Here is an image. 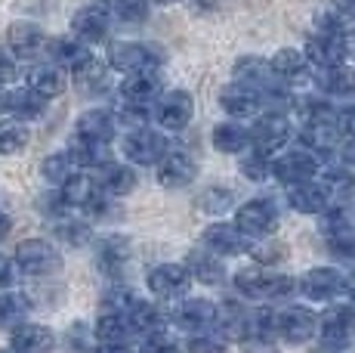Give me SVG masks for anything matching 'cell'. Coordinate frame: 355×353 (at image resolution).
I'll list each match as a JSON object with an SVG mask.
<instances>
[{
	"instance_id": "14",
	"label": "cell",
	"mask_w": 355,
	"mask_h": 353,
	"mask_svg": "<svg viewBox=\"0 0 355 353\" xmlns=\"http://www.w3.org/2000/svg\"><path fill=\"white\" fill-rule=\"evenodd\" d=\"M155 176L164 189H182L189 183H195L198 176V161L182 149H167L161 155V161L155 165Z\"/></svg>"
},
{
	"instance_id": "16",
	"label": "cell",
	"mask_w": 355,
	"mask_h": 353,
	"mask_svg": "<svg viewBox=\"0 0 355 353\" xmlns=\"http://www.w3.org/2000/svg\"><path fill=\"white\" fill-rule=\"evenodd\" d=\"M173 322L180 325V331L186 335H198V331H210L216 322H220V307L207 297H189L176 307Z\"/></svg>"
},
{
	"instance_id": "4",
	"label": "cell",
	"mask_w": 355,
	"mask_h": 353,
	"mask_svg": "<svg viewBox=\"0 0 355 353\" xmlns=\"http://www.w3.org/2000/svg\"><path fill=\"white\" fill-rule=\"evenodd\" d=\"M170 149L167 133L155 131V127H133V131L124 133L121 140V152H124L127 165L133 167H148V165H158L161 155Z\"/></svg>"
},
{
	"instance_id": "38",
	"label": "cell",
	"mask_w": 355,
	"mask_h": 353,
	"mask_svg": "<svg viewBox=\"0 0 355 353\" xmlns=\"http://www.w3.org/2000/svg\"><path fill=\"white\" fill-rule=\"evenodd\" d=\"M105 10L108 16L124 25H142L152 16V3L148 0H105Z\"/></svg>"
},
{
	"instance_id": "57",
	"label": "cell",
	"mask_w": 355,
	"mask_h": 353,
	"mask_svg": "<svg viewBox=\"0 0 355 353\" xmlns=\"http://www.w3.org/2000/svg\"><path fill=\"white\" fill-rule=\"evenodd\" d=\"M0 353H10V350H0Z\"/></svg>"
},
{
	"instance_id": "28",
	"label": "cell",
	"mask_w": 355,
	"mask_h": 353,
	"mask_svg": "<svg viewBox=\"0 0 355 353\" xmlns=\"http://www.w3.org/2000/svg\"><path fill=\"white\" fill-rule=\"evenodd\" d=\"M315 87L324 93L327 99H343L355 90V69L349 63L327 65V69H315Z\"/></svg>"
},
{
	"instance_id": "20",
	"label": "cell",
	"mask_w": 355,
	"mask_h": 353,
	"mask_svg": "<svg viewBox=\"0 0 355 353\" xmlns=\"http://www.w3.org/2000/svg\"><path fill=\"white\" fill-rule=\"evenodd\" d=\"M93 180H96V186L108 195V199H121V195H130L136 189L139 174H136V167L127 165V161L108 158L102 167H96V176H93Z\"/></svg>"
},
{
	"instance_id": "50",
	"label": "cell",
	"mask_w": 355,
	"mask_h": 353,
	"mask_svg": "<svg viewBox=\"0 0 355 353\" xmlns=\"http://www.w3.org/2000/svg\"><path fill=\"white\" fill-rule=\"evenodd\" d=\"M16 263H12V257H6V254H0V291H6L12 282H16Z\"/></svg>"
},
{
	"instance_id": "46",
	"label": "cell",
	"mask_w": 355,
	"mask_h": 353,
	"mask_svg": "<svg viewBox=\"0 0 355 353\" xmlns=\"http://www.w3.org/2000/svg\"><path fill=\"white\" fill-rule=\"evenodd\" d=\"M136 301H139V295H136L130 285H112V288L105 291V297H102V313H124L127 316Z\"/></svg>"
},
{
	"instance_id": "30",
	"label": "cell",
	"mask_w": 355,
	"mask_h": 353,
	"mask_svg": "<svg viewBox=\"0 0 355 353\" xmlns=\"http://www.w3.org/2000/svg\"><path fill=\"white\" fill-rule=\"evenodd\" d=\"M210 142H214L216 152L223 155H241L250 149V127H244L241 121H220L210 131Z\"/></svg>"
},
{
	"instance_id": "56",
	"label": "cell",
	"mask_w": 355,
	"mask_h": 353,
	"mask_svg": "<svg viewBox=\"0 0 355 353\" xmlns=\"http://www.w3.org/2000/svg\"><path fill=\"white\" fill-rule=\"evenodd\" d=\"M148 3H161L164 6V3H173V0H148Z\"/></svg>"
},
{
	"instance_id": "53",
	"label": "cell",
	"mask_w": 355,
	"mask_h": 353,
	"mask_svg": "<svg viewBox=\"0 0 355 353\" xmlns=\"http://www.w3.org/2000/svg\"><path fill=\"white\" fill-rule=\"evenodd\" d=\"M343 50L346 59H355V28H343Z\"/></svg>"
},
{
	"instance_id": "42",
	"label": "cell",
	"mask_w": 355,
	"mask_h": 353,
	"mask_svg": "<svg viewBox=\"0 0 355 353\" xmlns=\"http://www.w3.org/2000/svg\"><path fill=\"white\" fill-rule=\"evenodd\" d=\"M28 124L16 118H0V155H16L28 146Z\"/></svg>"
},
{
	"instance_id": "21",
	"label": "cell",
	"mask_w": 355,
	"mask_h": 353,
	"mask_svg": "<svg viewBox=\"0 0 355 353\" xmlns=\"http://www.w3.org/2000/svg\"><path fill=\"white\" fill-rule=\"evenodd\" d=\"M25 87L31 93H37L40 99H56V97H62L68 87V72L53 63H34L25 72Z\"/></svg>"
},
{
	"instance_id": "10",
	"label": "cell",
	"mask_w": 355,
	"mask_h": 353,
	"mask_svg": "<svg viewBox=\"0 0 355 353\" xmlns=\"http://www.w3.org/2000/svg\"><path fill=\"white\" fill-rule=\"evenodd\" d=\"M108 65L121 74L142 72V69H161V53L139 40H114L108 47Z\"/></svg>"
},
{
	"instance_id": "49",
	"label": "cell",
	"mask_w": 355,
	"mask_h": 353,
	"mask_svg": "<svg viewBox=\"0 0 355 353\" xmlns=\"http://www.w3.org/2000/svg\"><path fill=\"white\" fill-rule=\"evenodd\" d=\"M16 78H19V59L6 47H0V87L12 84Z\"/></svg>"
},
{
	"instance_id": "1",
	"label": "cell",
	"mask_w": 355,
	"mask_h": 353,
	"mask_svg": "<svg viewBox=\"0 0 355 353\" xmlns=\"http://www.w3.org/2000/svg\"><path fill=\"white\" fill-rule=\"evenodd\" d=\"M235 291L250 301H278L297 291V279L272 267H248L235 276Z\"/></svg>"
},
{
	"instance_id": "44",
	"label": "cell",
	"mask_w": 355,
	"mask_h": 353,
	"mask_svg": "<svg viewBox=\"0 0 355 353\" xmlns=\"http://www.w3.org/2000/svg\"><path fill=\"white\" fill-rule=\"evenodd\" d=\"M198 208L210 217H220V214H226L235 208V195H232L226 186H210L198 195Z\"/></svg>"
},
{
	"instance_id": "25",
	"label": "cell",
	"mask_w": 355,
	"mask_h": 353,
	"mask_svg": "<svg viewBox=\"0 0 355 353\" xmlns=\"http://www.w3.org/2000/svg\"><path fill=\"white\" fill-rule=\"evenodd\" d=\"M220 108L232 121H241L263 108V97H259L254 87H244V84H238V81H232V84H226L220 90Z\"/></svg>"
},
{
	"instance_id": "23",
	"label": "cell",
	"mask_w": 355,
	"mask_h": 353,
	"mask_svg": "<svg viewBox=\"0 0 355 353\" xmlns=\"http://www.w3.org/2000/svg\"><path fill=\"white\" fill-rule=\"evenodd\" d=\"M114 133H118V118H114V112H108V108H87V112L74 121V137H80V140L108 146V142L114 140Z\"/></svg>"
},
{
	"instance_id": "22",
	"label": "cell",
	"mask_w": 355,
	"mask_h": 353,
	"mask_svg": "<svg viewBox=\"0 0 355 353\" xmlns=\"http://www.w3.org/2000/svg\"><path fill=\"white\" fill-rule=\"evenodd\" d=\"M56 335L40 322H19L10 329V353H53Z\"/></svg>"
},
{
	"instance_id": "18",
	"label": "cell",
	"mask_w": 355,
	"mask_h": 353,
	"mask_svg": "<svg viewBox=\"0 0 355 353\" xmlns=\"http://www.w3.org/2000/svg\"><path fill=\"white\" fill-rule=\"evenodd\" d=\"M6 50L16 59H34L46 50V31L40 28L37 22H28V19H19L6 28Z\"/></svg>"
},
{
	"instance_id": "8",
	"label": "cell",
	"mask_w": 355,
	"mask_h": 353,
	"mask_svg": "<svg viewBox=\"0 0 355 353\" xmlns=\"http://www.w3.org/2000/svg\"><path fill=\"white\" fill-rule=\"evenodd\" d=\"M293 137V124L284 112H263L250 127V149H259L266 155H275L288 149Z\"/></svg>"
},
{
	"instance_id": "33",
	"label": "cell",
	"mask_w": 355,
	"mask_h": 353,
	"mask_svg": "<svg viewBox=\"0 0 355 353\" xmlns=\"http://www.w3.org/2000/svg\"><path fill=\"white\" fill-rule=\"evenodd\" d=\"M269 69L282 84H291V81H300L306 72H309V63H306L303 50L297 47H282L269 56Z\"/></svg>"
},
{
	"instance_id": "36",
	"label": "cell",
	"mask_w": 355,
	"mask_h": 353,
	"mask_svg": "<svg viewBox=\"0 0 355 353\" xmlns=\"http://www.w3.org/2000/svg\"><path fill=\"white\" fill-rule=\"evenodd\" d=\"M68 155H71L74 167L78 171H96L108 161V146H102V142H90V140H80V137H71L65 149Z\"/></svg>"
},
{
	"instance_id": "43",
	"label": "cell",
	"mask_w": 355,
	"mask_h": 353,
	"mask_svg": "<svg viewBox=\"0 0 355 353\" xmlns=\"http://www.w3.org/2000/svg\"><path fill=\"white\" fill-rule=\"evenodd\" d=\"M136 353H186V344L176 335H170V331L155 329L139 338V350Z\"/></svg>"
},
{
	"instance_id": "9",
	"label": "cell",
	"mask_w": 355,
	"mask_h": 353,
	"mask_svg": "<svg viewBox=\"0 0 355 353\" xmlns=\"http://www.w3.org/2000/svg\"><path fill=\"white\" fill-rule=\"evenodd\" d=\"M303 56H306V63L315 65V69H327V65L346 63L343 28H331V25H322V28H315L309 38H306Z\"/></svg>"
},
{
	"instance_id": "5",
	"label": "cell",
	"mask_w": 355,
	"mask_h": 353,
	"mask_svg": "<svg viewBox=\"0 0 355 353\" xmlns=\"http://www.w3.org/2000/svg\"><path fill=\"white\" fill-rule=\"evenodd\" d=\"M12 263H16V270H22L25 276L44 279V276H53L59 270L62 254H59V248L46 239H25L16 245V251H12Z\"/></svg>"
},
{
	"instance_id": "12",
	"label": "cell",
	"mask_w": 355,
	"mask_h": 353,
	"mask_svg": "<svg viewBox=\"0 0 355 353\" xmlns=\"http://www.w3.org/2000/svg\"><path fill=\"white\" fill-rule=\"evenodd\" d=\"M108 28H112V16H108L105 3H87L71 16V38L84 47L102 44L108 38Z\"/></svg>"
},
{
	"instance_id": "52",
	"label": "cell",
	"mask_w": 355,
	"mask_h": 353,
	"mask_svg": "<svg viewBox=\"0 0 355 353\" xmlns=\"http://www.w3.org/2000/svg\"><path fill=\"white\" fill-rule=\"evenodd\" d=\"M93 353H136L130 344H96Z\"/></svg>"
},
{
	"instance_id": "6",
	"label": "cell",
	"mask_w": 355,
	"mask_h": 353,
	"mask_svg": "<svg viewBox=\"0 0 355 353\" xmlns=\"http://www.w3.org/2000/svg\"><path fill=\"white\" fill-rule=\"evenodd\" d=\"M232 223H235L248 239H269L278 229V223H282V214H278L272 199H248L235 208V220Z\"/></svg>"
},
{
	"instance_id": "7",
	"label": "cell",
	"mask_w": 355,
	"mask_h": 353,
	"mask_svg": "<svg viewBox=\"0 0 355 353\" xmlns=\"http://www.w3.org/2000/svg\"><path fill=\"white\" fill-rule=\"evenodd\" d=\"M297 291L312 304H331L346 291V273L337 267H312L297 279Z\"/></svg>"
},
{
	"instance_id": "13",
	"label": "cell",
	"mask_w": 355,
	"mask_h": 353,
	"mask_svg": "<svg viewBox=\"0 0 355 353\" xmlns=\"http://www.w3.org/2000/svg\"><path fill=\"white\" fill-rule=\"evenodd\" d=\"M46 56H50L53 65H59V69H65V72H74V74H87L90 69H96V59H93L90 47H84L71 35L46 40Z\"/></svg>"
},
{
	"instance_id": "54",
	"label": "cell",
	"mask_w": 355,
	"mask_h": 353,
	"mask_svg": "<svg viewBox=\"0 0 355 353\" xmlns=\"http://www.w3.org/2000/svg\"><path fill=\"white\" fill-rule=\"evenodd\" d=\"M10 229H12V220H10V214H6V211H0V242L6 239V233H10Z\"/></svg>"
},
{
	"instance_id": "2",
	"label": "cell",
	"mask_w": 355,
	"mask_h": 353,
	"mask_svg": "<svg viewBox=\"0 0 355 353\" xmlns=\"http://www.w3.org/2000/svg\"><path fill=\"white\" fill-rule=\"evenodd\" d=\"M322 155H315L306 146H291L282 152L272 155V176H275L282 186H297V183L315 180L322 174Z\"/></svg>"
},
{
	"instance_id": "17",
	"label": "cell",
	"mask_w": 355,
	"mask_h": 353,
	"mask_svg": "<svg viewBox=\"0 0 355 353\" xmlns=\"http://www.w3.org/2000/svg\"><path fill=\"white\" fill-rule=\"evenodd\" d=\"M318 331V313L309 307H284L275 313V335L288 344H306Z\"/></svg>"
},
{
	"instance_id": "31",
	"label": "cell",
	"mask_w": 355,
	"mask_h": 353,
	"mask_svg": "<svg viewBox=\"0 0 355 353\" xmlns=\"http://www.w3.org/2000/svg\"><path fill=\"white\" fill-rule=\"evenodd\" d=\"M130 257H133V245H130L127 236H105L96 248L99 270L108 276H118L130 263Z\"/></svg>"
},
{
	"instance_id": "11",
	"label": "cell",
	"mask_w": 355,
	"mask_h": 353,
	"mask_svg": "<svg viewBox=\"0 0 355 353\" xmlns=\"http://www.w3.org/2000/svg\"><path fill=\"white\" fill-rule=\"evenodd\" d=\"M201 245H204V251H210V254H216V257H238V254H250L254 239H248L235 223L216 220L201 233Z\"/></svg>"
},
{
	"instance_id": "26",
	"label": "cell",
	"mask_w": 355,
	"mask_h": 353,
	"mask_svg": "<svg viewBox=\"0 0 355 353\" xmlns=\"http://www.w3.org/2000/svg\"><path fill=\"white\" fill-rule=\"evenodd\" d=\"M288 205L297 214H322L331 205V192L324 189V183L318 180H306L297 186H288Z\"/></svg>"
},
{
	"instance_id": "34",
	"label": "cell",
	"mask_w": 355,
	"mask_h": 353,
	"mask_svg": "<svg viewBox=\"0 0 355 353\" xmlns=\"http://www.w3.org/2000/svg\"><path fill=\"white\" fill-rule=\"evenodd\" d=\"M186 270H189V276H192V282L198 279L201 285H220L223 279H226L223 257L210 254V251H195V254H189Z\"/></svg>"
},
{
	"instance_id": "3",
	"label": "cell",
	"mask_w": 355,
	"mask_h": 353,
	"mask_svg": "<svg viewBox=\"0 0 355 353\" xmlns=\"http://www.w3.org/2000/svg\"><path fill=\"white\" fill-rule=\"evenodd\" d=\"M148 115L158 124V131H182L189 127V121L195 118V97L182 87H173V90H161L158 97L148 106Z\"/></svg>"
},
{
	"instance_id": "29",
	"label": "cell",
	"mask_w": 355,
	"mask_h": 353,
	"mask_svg": "<svg viewBox=\"0 0 355 353\" xmlns=\"http://www.w3.org/2000/svg\"><path fill=\"white\" fill-rule=\"evenodd\" d=\"M59 195H62V202L68 205V211H71V208H78V211H87V208H90L93 202L102 195V189L96 186V180H93L90 174L78 171V174L68 176L62 186H59Z\"/></svg>"
},
{
	"instance_id": "39",
	"label": "cell",
	"mask_w": 355,
	"mask_h": 353,
	"mask_svg": "<svg viewBox=\"0 0 355 353\" xmlns=\"http://www.w3.org/2000/svg\"><path fill=\"white\" fill-rule=\"evenodd\" d=\"M31 310V301L19 291H0V329H16L19 322H25Z\"/></svg>"
},
{
	"instance_id": "41",
	"label": "cell",
	"mask_w": 355,
	"mask_h": 353,
	"mask_svg": "<svg viewBox=\"0 0 355 353\" xmlns=\"http://www.w3.org/2000/svg\"><path fill=\"white\" fill-rule=\"evenodd\" d=\"M71 174H78V167H74V161H71V155L65 152H50L44 161H40V176H44L50 186H62V183L68 180Z\"/></svg>"
},
{
	"instance_id": "40",
	"label": "cell",
	"mask_w": 355,
	"mask_h": 353,
	"mask_svg": "<svg viewBox=\"0 0 355 353\" xmlns=\"http://www.w3.org/2000/svg\"><path fill=\"white\" fill-rule=\"evenodd\" d=\"M130 325H133V331H139V335H146V331H155V329H164V322H167V316H164V310L158 304L152 301H136L133 310L127 313Z\"/></svg>"
},
{
	"instance_id": "48",
	"label": "cell",
	"mask_w": 355,
	"mask_h": 353,
	"mask_svg": "<svg viewBox=\"0 0 355 353\" xmlns=\"http://www.w3.org/2000/svg\"><path fill=\"white\" fill-rule=\"evenodd\" d=\"M229 341L223 331H198V335H189L186 341V353H226Z\"/></svg>"
},
{
	"instance_id": "55",
	"label": "cell",
	"mask_w": 355,
	"mask_h": 353,
	"mask_svg": "<svg viewBox=\"0 0 355 353\" xmlns=\"http://www.w3.org/2000/svg\"><path fill=\"white\" fill-rule=\"evenodd\" d=\"M3 97H6V90L0 87V112H3Z\"/></svg>"
},
{
	"instance_id": "27",
	"label": "cell",
	"mask_w": 355,
	"mask_h": 353,
	"mask_svg": "<svg viewBox=\"0 0 355 353\" xmlns=\"http://www.w3.org/2000/svg\"><path fill=\"white\" fill-rule=\"evenodd\" d=\"M318 329H322L324 344H343L355 329V307L349 304H334L318 316Z\"/></svg>"
},
{
	"instance_id": "37",
	"label": "cell",
	"mask_w": 355,
	"mask_h": 353,
	"mask_svg": "<svg viewBox=\"0 0 355 353\" xmlns=\"http://www.w3.org/2000/svg\"><path fill=\"white\" fill-rule=\"evenodd\" d=\"M322 229L327 239H355V211L349 205H327V211H322Z\"/></svg>"
},
{
	"instance_id": "35",
	"label": "cell",
	"mask_w": 355,
	"mask_h": 353,
	"mask_svg": "<svg viewBox=\"0 0 355 353\" xmlns=\"http://www.w3.org/2000/svg\"><path fill=\"white\" fill-rule=\"evenodd\" d=\"M133 325H130V319L124 313H102L96 319V325H93V338H96V344H130V338H133Z\"/></svg>"
},
{
	"instance_id": "45",
	"label": "cell",
	"mask_w": 355,
	"mask_h": 353,
	"mask_svg": "<svg viewBox=\"0 0 355 353\" xmlns=\"http://www.w3.org/2000/svg\"><path fill=\"white\" fill-rule=\"evenodd\" d=\"M241 174L248 176L250 183H263L272 176V155L259 152V149H248L241 152Z\"/></svg>"
},
{
	"instance_id": "32",
	"label": "cell",
	"mask_w": 355,
	"mask_h": 353,
	"mask_svg": "<svg viewBox=\"0 0 355 353\" xmlns=\"http://www.w3.org/2000/svg\"><path fill=\"white\" fill-rule=\"evenodd\" d=\"M3 112H10L16 121H37L46 112V99H40L28 87H16V90H6Z\"/></svg>"
},
{
	"instance_id": "47",
	"label": "cell",
	"mask_w": 355,
	"mask_h": 353,
	"mask_svg": "<svg viewBox=\"0 0 355 353\" xmlns=\"http://www.w3.org/2000/svg\"><path fill=\"white\" fill-rule=\"evenodd\" d=\"M56 239H62L65 245H71V248L84 245V242H90V223L87 220H71V217H59Z\"/></svg>"
},
{
	"instance_id": "51",
	"label": "cell",
	"mask_w": 355,
	"mask_h": 353,
	"mask_svg": "<svg viewBox=\"0 0 355 353\" xmlns=\"http://www.w3.org/2000/svg\"><path fill=\"white\" fill-rule=\"evenodd\" d=\"M340 165L355 174V133L352 137H343V142H340Z\"/></svg>"
},
{
	"instance_id": "15",
	"label": "cell",
	"mask_w": 355,
	"mask_h": 353,
	"mask_svg": "<svg viewBox=\"0 0 355 353\" xmlns=\"http://www.w3.org/2000/svg\"><path fill=\"white\" fill-rule=\"evenodd\" d=\"M146 282H148V291L155 297H164V301L182 297L192 288V276H189L186 263H158L155 270H148Z\"/></svg>"
},
{
	"instance_id": "24",
	"label": "cell",
	"mask_w": 355,
	"mask_h": 353,
	"mask_svg": "<svg viewBox=\"0 0 355 353\" xmlns=\"http://www.w3.org/2000/svg\"><path fill=\"white\" fill-rule=\"evenodd\" d=\"M164 90V81L158 69H142V72H130L121 81V99L124 103H139V106H152V99Z\"/></svg>"
},
{
	"instance_id": "19",
	"label": "cell",
	"mask_w": 355,
	"mask_h": 353,
	"mask_svg": "<svg viewBox=\"0 0 355 353\" xmlns=\"http://www.w3.org/2000/svg\"><path fill=\"white\" fill-rule=\"evenodd\" d=\"M232 81H238V84H244V87H254L259 97H263L266 90H272V87L282 84V81L272 74L269 59L254 56V53L235 59V65H232Z\"/></svg>"
}]
</instances>
